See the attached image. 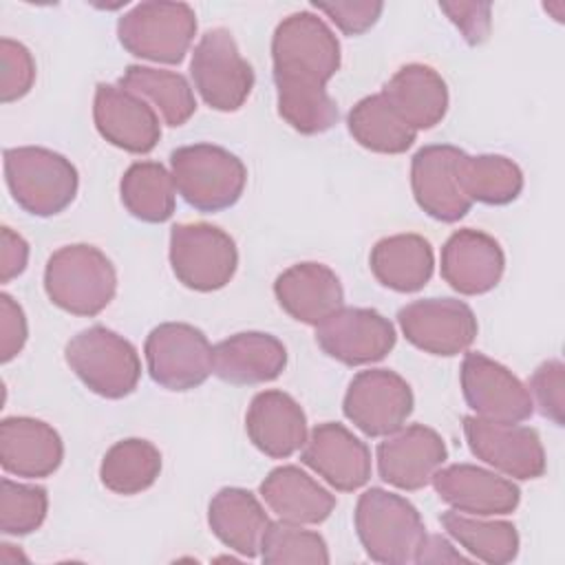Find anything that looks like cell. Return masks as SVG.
Wrapping results in <instances>:
<instances>
[{"label": "cell", "instance_id": "cell-1", "mask_svg": "<svg viewBox=\"0 0 565 565\" xmlns=\"http://www.w3.org/2000/svg\"><path fill=\"white\" fill-rule=\"evenodd\" d=\"M278 115L302 135H320L338 124V106L327 82L340 68V42L322 18L298 11L282 18L271 38Z\"/></svg>", "mask_w": 565, "mask_h": 565}, {"label": "cell", "instance_id": "cell-2", "mask_svg": "<svg viewBox=\"0 0 565 565\" xmlns=\"http://www.w3.org/2000/svg\"><path fill=\"white\" fill-rule=\"evenodd\" d=\"M49 300L73 316H97L117 291V271L95 245L75 243L53 252L44 267Z\"/></svg>", "mask_w": 565, "mask_h": 565}, {"label": "cell", "instance_id": "cell-3", "mask_svg": "<svg viewBox=\"0 0 565 565\" xmlns=\"http://www.w3.org/2000/svg\"><path fill=\"white\" fill-rule=\"evenodd\" d=\"M355 532L371 561L384 565L415 563L426 539L417 508L388 490L369 488L355 505Z\"/></svg>", "mask_w": 565, "mask_h": 565}, {"label": "cell", "instance_id": "cell-4", "mask_svg": "<svg viewBox=\"0 0 565 565\" xmlns=\"http://www.w3.org/2000/svg\"><path fill=\"white\" fill-rule=\"evenodd\" d=\"M4 181L13 201L33 216L64 212L79 185L75 166L64 154L40 146L7 148Z\"/></svg>", "mask_w": 565, "mask_h": 565}, {"label": "cell", "instance_id": "cell-5", "mask_svg": "<svg viewBox=\"0 0 565 565\" xmlns=\"http://www.w3.org/2000/svg\"><path fill=\"white\" fill-rule=\"evenodd\" d=\"M170 174L177 192L199 212L232 207L247 183L245 163L214 143H192L172 150Z\"/></svg>", "mask_w": 565, "mask_h": 565}, {"label": "cell", "instance_id": "cell-6", "mask_svg": "<svg viewBox=\"0 0 565 565\" xmlns=\"http://www.w3.org/2000/svg\"><path fill=\"white\" fill-rule=\"evenodd\" d=\"M64 358L82 384L106 399L130 395L141 377L137 349L102 324L75 333L66 342Z\"/></svg>", "mask_w": 565, "mask_h": 565}, {"label": "cell", "instance_id": "cell-7", "mask_svg": "<svg viewBox=\"0 0 565 565\" xmlns=\"http://www.w3.org/2000/svg\"><path fill=\"white\" fill-rule=\"evenodd\" d=\"M196 35V13L185 2H139L117 22L121 46L135 57L179 64Z\"/></svg>", "mask_w": 565, "mask_h": 565}, {"label": "cell", "instance_id": "cell-8", "mask_svg": "<svg viewBox=\"0 0 565 565\" xmlns=\"http://www.w3.org/2000/svg\"><path fill=\"white\" fill-rule=\"evenodd\" d=\"M190 75L201 99L221 113L238 110L252 88V64L241 55L227 29H210L201 35L190 60Z\"/></svg>", "mask_w": 565, "mask_h": 565}, {"label": "cell", "instance_id": "cell-9", "mask_svg": "<svg viewBox=\"0 0 565 565\" xmlns=\"http://www.w3.org/2000/svg\"><path fill=\"white\" fill-rule=\"evenodd\" d=\"M170 265L188 289L216 291L236 274V243L216 225L179 223L170 232Z\"/></svg>", "mask_w": 565, "mask_h": 565}, {"label": "cell", "instance_id": "cell-10", "mask_svg": "<svg viewBox=\"0 0 565 565\" xmlns=\"http://www.w3.org/2000/svg\"><path fill=\"white\" fill-rule=\"evenodd\" d=\"M150 377L168 391L201 386L212 373V344L205 333L188 322L154 327L143 344Z\"/></svg>", "mask_w": 565, "mask_h": 565}, {"label": "cell", "instance_id": "cell-11", "mask_svg": "<svg viewBox=\"0 0 565 565\" xmlns=\"http://www.w3.org/2000/svg\"><path fill=\"white\" fill-rule=\"evenodd\" d=\"M408 382L388 369L360 371L344 393V417L366 437H386L399 430L413 413Z\"/></svg>", "mask_w": 565, "mask_h": 565}, {"label": "cell", "instance_id": "cell-12", "mask_svg": "<svg viewBox=\"0 0 565 565\" xmlns=\"http://www.w3.org/2000/svg\"><path fill=\"white\" fill-rule=\"evenodd\" d=\"M459 380L466 404L481 419L521 424L534 413L527 386L508 366L479 351L466 353Z\"/></svg>", "mask_w": 565, "mask_h": 565}, {"label": "cell", "instance_id": "cell-13", "mask_svg": "<svg viewBox=\"0 0 565 565\" xmlns=\"http://www.w3.org/2000/svg\"><path fill=\"white\" fill-rule=\"evenodd\" d=\"M463 435L470 452L505 477L539 479L547 468L541 437L530 426L466 415Z\"/></svg>", "mask_w": 565, "mask_h": 565}, {"label": "cell", "instance_id": "cell-14", "mask_svg": "<svg viewBox=\"0 0 565 565\" xmlns=\"http://www.w3.org/2000/svg\"><path fill=\"white\" fill-rule=\"evenodd\" d=\"M406 340L430 355L463 353L477 338L472 309L457 298H422L397 311Z\"/></svg>", "mask_w": 565, "mask_h": 565}, {"label": "cell", "instance_id": "cell-15", "mask_svg": "<svg viewBox=\"0 0 565 565\" xmlns=\"http://www.w3.org/2000/svg\"><path fill=\"white\" fill-rule=\"evenodd\" d=\"M395 327L375 309L340 307L316 327L318 347L347 366L384 360L395 347Z\"/></svg>", "mask_w": 565, "mask_h": 565}, {"label": "cell", "instance_id": "cell-16", "mask_svg": "<svg viewBox=\"0 0 565 565\" xmlns=\"http://www.w3.org/2000/svg\"><path fill=\"white\" fill-rule=\"evenodd\" d=\"M463 150L450 143L424 146L411 161V188L417 205L435 221L455 223L463 218L472 201L459 183V161Z\"/></svg>", "mask_w": 565, "mask_h": 565}, {"label": "cell", "instance_id": "cell-17", "mask_svg": "<svg viewBox=\"0 0 565 565\" xmlns=\"http://www.w3.org/2000/svg\"><path fill=\"white\" fill-rule=\"evenodd\" d=\"M93 119L97 132L108 143L132 154L150 152L161 139L157 110L143 97L119 84H97Z\"/></svg>", "mask_w": 565, "mask_h": 565}, {"label": "cell", "instance_id": "cell-18", "mask_svg": "<svg viewBox=\"0 0 565 565\" xmlns=\"http://www.w3.org/2000/svg\"><path fill=\"white\" fill-rule=\"evenodd\" d=\"M380 477L399 490H419L430 483L433 475L448 459L441 435L424 424L402 426L377 446Z\"/></svg>", "mask_w": 565, "mask_h": 565}, {"label": "cell", "instance_id": "cell-19", "mask_svg": "<svg viewBox=\"0 0 565 565\" xmlns=\"http://www.w3.org/2000/svg\"><path fill=\"white\" fill-rule=\"evenodd\" d=\"M300 459L340 492H353L371 477L369 446L338 422L318 424L307 435Z\"/></svg>", "mask_w": 565, "mask_h": 565}, {"label": "cell", "instance_id": "cell-20", "mask_svg": "<svg viewBox=\"0 0 565 565\" xmlns=\"http://www.w3.org/2000/svg\"><path fill=\"white\" fill-rule=\"evenodd\" d=\"M430 483L452 510L472 516H499L516 510L521 490L510 479L472 463L439 468Z\"/></svg>", "mask_w": 565, "mask_h": 565}, {"label": "cell", "instance_id": "cell-21", "mask_svg": "<svg viewBox=\"0 0 565 565\" xmlns=\"http://www.w3.org/2000/svg\"><path fill=\"white\" fill-rule=\"evenodd\" d=\"M503 269V249L486 232L472 227L457 230L441 247V278L463 296H479L494 289Z\"/></svg>", "mask_w": 565, "mask_h": 565}, {"label": "cell", "instance_id": "cell-22", "mask_svg": "<svg viewBox=\"0 0 565 565\" xmlns=\"http://www.w3.org/2000/svg\"><path fill=\"white\" fill-rule=\"evenodd\" d=\"M249 441L271 459H287L307 441L302 406L285 391H260L245 413Z\"/></svg>", "mask_w": 565, "mask_h": 565}, {"label": "cell", "instance_id": "cell-23", "mask_svg": "<svg viewBox=\"0 0 565 565\" xmlns=\"http://www.w3.org/2000/svg\"><path fill=\"white\" fill-rule=\"evenodd\" d=\"M285 366L287 349L271 333L243 331L212 347V373L234 386L271 382Z\"/></svg>", "mask_w": 565, "mask_h": 565}, {"label": "cell", "instance_id": "cell-24", "mask_svg": "<svg viewBox=\"0 0 565 565\" xmlns=\"http://www.w3.org/2000/svg\"><path fill=\"white\" fill-rule=\"evenodd\" d=\"M64 459L62 437L35 417H4L0 424V463L4 472L26 479L53 475Z\"/></svg>", "mask_w": 565, "mask_h": 565}, {"label": "cell", "instance_id": "cell-25", "mask_svg": "<svg viewBox=\"0 0 565 565\" xmlns=\"http://www.w3.org/2000/svg\"><path fill=\"white\" fill-rule=\"evenodd\" d=\"M274 296L294 320L313 327L344 307V289L335 271L311 260L285 269L274 282Z\"/></svg>", "mask_w": 565, "mask_h": 565}, {"label": "cell", "instance_id": "cell-26", "mask_svg": "<svg viewBox=\"0 0 565 565\" xmlns=\"http://www.w3.org/2000/svg\"><path fill=\"white\" fill-rule=\"evenodd\" d=\"M382 97L415 132L437 126L448 110V88L426 64H406L384 84Z\"/></svg>", "mask_w": 565, "mask_h": 565}, {"label": "cell", "instance_id": "cell-27", "mask_svg": "<svg viewBox=\"0 0 565 565\" xmlns=\"http://www.w3.org/2000/svg\"><path fill=\"white\" fill-rule=\"evenodd\" d=\"M258 490L278 519L298 525H318L335 508V497L296 466L274 468Z\"/></svg>", "mask_w": 565, "mask_h": 565}, {"label": "cell", "instance_id": "cell-28", "mask_svg": "<svg viewBox=\"0 0 565 565\" xmlns=\"http://www.w3.org/2000/svg\"><path fill=\"white\" fill-rule=\"evenodd\" d=\"M212 534L241 556H260V543L271 523L260 501L245 488H223L207 505Z\"/></svg>", "mask_w": 565, "mask_h": 565}, {"label": "cell", "instance_id": "cell-29", "mask_svg": "<svg viewBox=\"0 0 565 565\" xmlns=\"http://www.w3.org/2000/svg\"><path fill=\"white\" fill-rule=\"evenodd\" d=\"M369 265L377 282L384 287L399 294H413L430 280L435 256L424 236L395 234L373 245Z\"/></svg>", "mask_w": 565, "mask_h": 565}, {"label": "cell", "instance_id": "cell-30", "mask_svg": "<svg viewBox=\"0 0 565 565\" xmlns=\"http://www.w3.org/2000/svg\"><path fill=\"white\" fill-rule=\"evenodd\" d=\"M117 84L152 104V108L172 128L183 126L196 110L194 93L181 73L130 64Z\"/></svg>", "mask_w": 565, "mask_h": 565}, {"label": "cell", "instance_id": "cell-31", "mask_svg": "<svg viewBox=\"0 0 565 565\" xmlns=\"http://www.w3.org/2000/svg\"><path fill=\"white\" fill-rule=\"evenodd\" d=\"M124 207L143 223H163L172 216L177 188L168 168L159 161H135L121 177Z\"/></svg>", "mask_w": 565, "mask_h": 565}, {"label": "cell", "instance_id": "cell-32", "mask_svg": "<svg viewBox=\"0 0 565 565\" xmlns=\"http://www.w3.org/2000/svg\"><path fill=\"white\" fill-rule=\"evenodd\" d=\"M347 126L362 148L382 154L406 152L417 137V132L388 106L382 93L360 99L349 110Z\"/></svg>", "mask_w": 565, "mask_h": 565}, {"label": "cell", "instance_id": "cell-33", "mask_svg": "<svg viewBox=\"0 0 565 565\" xmlns=\"http://www.w3.org/2000/svg\"><path fill=\"white\" fill-rule=\"evenodd\" d=\"M161 472L159 448L139 437L121 439L113 444L99 466L102 483L115 494H139L148 490Z\"/></svg>", "mask_w": 565, "mask_h": 565}, {"label": "cell", "instance_id": "cell-34", "mask_svg": "<svg viewBox=\"0 0 565 565\" xmlns=\"http://www.w3.org/2000/svg\"><path fill=\"white\" fill-rule=\"evenodd\" d=\"M439 521L463 550L483 563L505 565L519 554V534L510 521H492L457 510H446Z\"/></svg>", "mask_w": 565, "mask_h": 565}, {"label": "cell", "instance_id": "cell-35", "mask_svg": "<svg viewBox=\"0 0 565 565\" xmlns=\"http://www.w3.org/2000/svg\"><path fill=\"white\" fill-rule=\"evenodd\" d=\"M459 183L472 203L508 205L523 190V172L503 154L463 152L459 161Z\"/></svg>", "mask_w": 565, "mask_h": 565}, {"label": "cell", "instance_id": "cell-36", "mask_svg": "<svg viewBox=\"0 0 565 565\" xmlns=\"http://www.w3.org/2000/svg\"><path fill=\"white\" fill-rule=\"evenodd\" d=\"M260 558L267 565H280V563L327 565L329 547L318 532L305 530L298 523H289L280 519L267 525L260 543Z\"/></svg>", "mask_w": 565, "mask_h": 565}, {"label": "cell", "instance_id": "cell-37", "mask_svg": "<svg viewBox=\"0 0 565 565\" xmlns=\"http://www.w3.org/2000/svg\"><path fill=\"white\" fill-rule=\"evenodd\" d=\"M49 510V494L42 486L2 479L0 483V530L9 536L35 532Z\"/></svg>", "mask_w": 565, "mask_h": 565}, {"label": "cell", "instance_id": "cell-38", "mask_svg": "<svg viewBox=\"0 0 565 565\" xmlns=\"http://www.w3.org/2000/svg\"><path fill=\"white\" fill-rule=\"evenodd\" d=\"M35 82V60L31 51L11 40H0V99L2 104H11L24 97Z\"/></svg>", "mask_w": 565, "mask_h": 565}, {"label": "cell", "instance_id": "cell-39", "mask_svg": "<svg viewBox=\"0 0 565 565\" xmlns=\"http://www.w3.org/2000/svg\"><path fill=\"white\" fill-rule=\"evenodd\" d=\"M530 395H534L536 406L543 417L563 426L565 417V366L561 360L543 362L530 380Z\"/></svg>", "mask_w": 565, "mask_h": 565}, {"label": "cell", "instance_id": "cell-40", "mask_svg": "<svg viewBox=\"0 0 565 565\" xmlns=\"http://www.w3.org/2000/svg\"><path fill=\"white\" fill-rule=\"evenodd\" d=\"M342 33L360 35L369 31L384 11V4L377 0H349V2H313Z\"/></svg>", "mask_w": 565, "mask_h": 565}, {"label": "cell", "instance_id": "cell-41", "mask_svg": "<svg viewBox=\"0 0 565 565\" xmlns=\"http://www.w3.org/2000/svg\"><path fill=\"white\" fill-rule=\"evenodd\" d=\"M439 9L450 18L470 46L488 40L492 24L490 2H439Z\"/></svg>", "mask_w": 565, "mask_h": 565}, {"label": "cell", "instance_id": "cell-42", "mask_svg": "<svg viewBox=\"0 0 565 565\" xmlns=\"http://www.w3.org/2000/svg\"><path fill=\"white\" fill-rule=\"evenodd\" d=\"M29 335L22 307L9 296L0 294V360L11 362L24 347Z\"/></svg>", "mask_w": 565, "mask_h": 565}, {"label": "cell", "instance_id": "cell-43", "mask_svg": "<svg viewBox=\"0 0 565 565\" xmlns=\"http://www.w3.org/2000/svg\"><path fill=\"white\" fill-rule=\"evenodd\" d=\"M29 263V243L11 227L0 230V280L9 282L20 276Z\"/></svg>", "mask_w": 565, "mask_h": 565}, {"label": "cell", "instance_id": "cell-44", "mask_svg": "<svg viewBox=\"0 0 565 565\" xmlns=\"http://www.w3.org/2000/svg\"><path fill=\"white\" fill-rule=\"evenodd\" d=\"M461 563L468 561L463 558L459 552L452 550V545L444 539V536H428L424 539L419 552H417V561L415 563Z\"/></svg>", "mask_w": 565, "mask_h": 565}]
</instances>
